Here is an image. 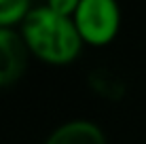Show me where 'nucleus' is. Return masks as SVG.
I'll return each mask as SVG.
<instances>
[{
	"mask_svg": "<svg viewBox=\"0 0 146 144\" xmlns=\"http://www.w3.org/2000/svg\"><path fill=\"white\" fill-rule=\"evenodd\" d=\"M26 40L9 28H0V87L11 85L26 68Z\"/></svg>",
	"mask_w": 146,
	"mask_h": 144,
	"instance_id": "3",
	"label": "nucleus"
},
{
	"mask_svg": "<svg viewBox=\"0 0 146 144\" xmlns=\"http://www.w3.org/2000/svg\"><path fill=\"white\" fill-rule=\"evenodd\" d=\"M21 38L28 51L49 64H68L80 53V38L74 17L55 13L49 4L30 9L21 21Z\"/></svg>",
	"mask_w": 146,
	"mask_h": 144,
	"instance_id": "1",
	"label": "nucleus"
},
{
	"mask_svg": "<svg viewBox=\"0 0 146 144\" xmlns=\"http://www.w3.org/2000/svg\"><path fill=\"white\" fill-rule=\"evenodd\" d=\"M119 7L112 0H80L74 13V23L80 38L89 44L110 42L119 30Z\"/></svg>",
	"mask_w": 146,
	"mask_h": 144,
	"instance_id": "2",
	"label": "nucleus"
},
{
	"mask_svg": "<svg viewBox=\"0 0 146 144\" xmlns=\"http://www.w3.org/2000/svg\"><path fill=\"white\" fill-rule=\"evenodd\" d=\"M30 13L26 0H0V28H9L17 21H23Z\"/></svg>",
	"mask_w": 146,
	"mask_h": 144,
	"instance_id": "5",
	"label": "nucleus"
},
{
	"mask_svg": "<svg viewBox=\"0 0 146 144\" xmlns=\"http://www.w3.org/2000/svg\"><path fill=\"white\" fill-rule=\"evenodd\" d=\"M44 144H106V138L91 121H70L59 125Z\"/></svg>",
	"mask_w": 146,
	"mask_h": 144,
	"instance_id": "4",
	"label": "nucleus"
},
{
	"mask_svg": "<svg viewBox=\"0 0 146 144\" xmlns=\"http://www.w3.org/2000/svg\"><path fill=\"white\" fill-rule=\"evenodd\" d=\"M49 7H51L55 13H59V15L72 17V15L76 13V9H78V2L76 0H51Z\"/></svg>",
	"mask_w": 146,
	"mask_h": 144,
	"instance_id": "6",
	"label": "nucleus"
}]
</instances>
